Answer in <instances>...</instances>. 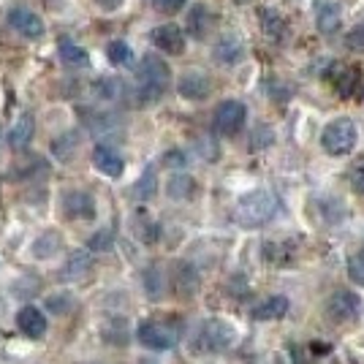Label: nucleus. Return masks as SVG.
Returning <instances> with one entry per match:
<instances>
[{
    "label": "nucleus",
    "instance_id": "412c9836",
    "mask_svg": "<svg viewBox=\"0 0 364 364\" xmlns=\"http://www.w3.org/2000/svg\"><path fill=\"white\" fill-rule=\"evenodd\" d=\"M63 247V237L58 234V231H44L36 242H33V256L36 258H49V256H55L58 250Z\"/></svg>",
    "mask_w": 364,
    "mask_h": 364
},
{
    "label": "nucleus",
    "instance_id": "c9c22d12",
    "mask_svg": "<svg viewBox=\"0 0 364 364\" xmlns=\"http://www.w3.org/2000/svg\"><path fill=\"white\" fill-rule=\"evenodd\" d=\"M141 364H155V362H150V359H141Z\"/></svg>",
    "mask_w": 364,
    "mask_h": 364
},
{
    "label": "nucleus",
    "instance_id": "6ab92c4d",
    "mask_svg": "<svg viewBox=\"0 0 364 364\" xmlns=\"http://www.w3.org/2000/svg\"><path fill=\"white\" fill-rule=\"evenodd\" d=\"M90 269V256L85 253V250H76L74 256L65 261V267L60 269V277L63 280H79V277H85Z\"/></svg>",
    "mask_w": 364,
    "mask_h": 364
},
{
    "label": "nucleus",
    "instance_id": "72a5a7b5",
    "mask_svg": "<svg viewBox=\"0 0 364 364\" xmlns=\"http://www.w3.org/2000/svg\"><path fill=\"white\" fill-rule=\"evenodd\" d=\"M166 164L168 166H185V155H180V152H168Z\"/></svg>",
    "mask_w": 364,
    "mask_h": 364
},
{
    "label": "nucleus",
    "instance_id": "aec40b11",
    "mask_svg": "<svg viewBox=\"0 0 364 364\" xmlns=\"http://www.w3.org/2000/svg\"><path fill=\"white\" fill-rule=\"evenodd\" d=\"M58 49H60V58H63V63H65V65H74V68H85V65L90 63L87 52H85V49H82L79 44H74L71 38H60Z\"/></svg>",
    "mask_w": 364,
    "mask_h": 364
},
{
    "label": "nucleus",
    "instance_id": "a211bd4d",
    "mask_svg": "<svg viewBox=\"0 0 364 364\" xmlns=\"http://www.w3.org/2000/svg\"><path fill=\"white\" fill-rule=\"evenodd\" d=\"M340 19H343V14H340V6H334V3H321L318 9H316V22H318V31L326 33V36L340 28Z\"/></svg>",
    "mask_w": 364,
    "mask_h": 364
},
{
    "label": "nucleus",
    "instance_id": "f3484780",
    "mask_svg": "<svg viewBox=\"0 0 364 364\" xmlns=\"http://www.w3.org/2000/svg\"><path fill=\"white\" fill-rule=\"evenodd\" d=\"M33 131H36V120H33V114H22V117L14 122L11 134H9V144H11L14 150H25V147L31 144Z\"/></svg>",
    "mask_w": 364,
    "mask_h": 364
},
{
    "label": "nucleus",
    "instance_id": "b1692460",
    "mask_svg": "<svg viewBox=\"0 0 364 364\" xmlns=\"http://www.w3.org/2000/svg\"><path fill=\"white\" fill-rule=\"evenodd\" d=\"M107 58L112 65H128V63L134 60V52H131V46L125 44V41H112L107 46Z\"/></svg>",
    "mask_w": 364,
    "mask_h": 364
},
{
    "label": "nucleus",
    "instance_id": "423d86ee",
    "mask_svg": "<svg viewBox=\"0 0 364 364\" xmlns=\"http://www.w3.org/2000/svg\"><path fill=\"white\" fill-rule=\"evenodd\" d=\"M329 82L340 98H353L362 90V68L350 63H337L329 68Z\"/></svg>",
    "mask_w": 364,
    "mask_h": 364
},
{
    "label": "nucleus",
    "instance_id": "6e6552de",
    "mask_svg": "<svg viewBox=\"0 0 364 364\" xmlns=\"http://www.w3.org/2000/svg\"><path fill=\"white\" fill-rule=\"evenodd\" d=\"M234 340H237V332H234V326L226 323V321L213 318L201 326V348L228 350L231 346H234Z\"/></svg>",
    "mask_w": 364,
    "mask_h": 364
},
{
    "label": "nucleus",
    "instance_id": "0eeeda50",
    "mask_svg": "<svg viewBox=\"0 0 364 364\" xmlns=\"http://www.w3.org/2000/svg\"><path fill=\"white\" fill-rule=\"evenodd\" d=\"M245 117H247V112H245L240 101H223L220 107L215 109L213 125L220 136H237L242 131Z\"/></svg>",
    "mask_w": 364,
    "mask_h": 364
},
{
    "label": "nucleus",
    "instance_id": "f8f14e48",
    "mask_svg": "<svg viewBox=\"0 0 364 364\" xmlns=\"http://www.w3.org/2000/svg\"><path fill=\"white\" fill-rule=\"evenodd\" d=\"M63 210L74 220H90V218H95V201L85 191H68L63 196Z\"/></svg>",
    "mask_w": 364,
    "mask_h": 364
},
{
    "label": "nucleus",
    "instance_id": "393cba45",
    "mask_svg": "<svg viewBox=\"0 0 364 364\" xmlns=\"http://www.w3.org/2000/svg\"><path fill=\"white\" fill-rule=\"evenodd\" d=\"M193 188H196V182L191 180V177H171L168 180V196L171 198H188L193 196Z\"/></svg>",
    "mask_w": 364,
    "mask_h": 364
},
{
    "label": "nucleus",
    "instance_id": "4be33fe9",
    "mask_svg": "<svg viewBox=\"0 0 364 364\" xmlns=\"http://www.w3.org/2000/svg\"><path fill=\"white\" fill-rule=\"evenodd\" d=\"M122 92H125V82L112 76V79H98L95 82V95L104 98V101H120Z\"/></svg>",
    "mask_w": 364,
    "mask_h": 364
},
{
    "label": "nucleus",
    "instance_id": "7c9ffc66",
    "mask_svg": "<svg viewBox=\"0 0 364 364\" xmlns=\"http://www.w3.org/2000/svg\"><path fill=\"white\" fill-rule=\"evenodd\" d=\"M346 44H348V49H353V52H364V28H353V31L348 33V38H346Z\"/></svg>",
    "mask_w": 364,
    "mask_h": 364
},
{
    "label": "nucleus",
    "instance_id": "9d476101",
    "mask_svg": "<svg viewBox=\"0 0 364 364\" xmlns=\"http://www.w3.org/2000/svg\"><path fill=\"white\" fill-rule=\"evenodd\" d=\"M9 25H11L19 36L33 38V41L44 36V22H41V16L36 14V11H31V9H25V6L9 11Z\"/></svg>",
    "mask_w": 364,
    "mask_h": 364
},
{
    "label": "nucleus",
    "instance_id": "f704fd0d",
    "mask_svg": "<svg viewBox=\"0 0 364 364\" xmlns=\"http://www.w3.org/2000/svg\"><path fill=\"white\" fill-rule=\"evenodd\" d=\"M101 9H107V11H114V9H120L122 0H95Z\"/></svg>",
    "mask_w": 364,
    "mask_h": 364
},
{
    "label": "nucleus",
    "instance_id": "2f4dec72",
    "mask_svg": "<svg viewBox=\"0 0 364 364\" xmlns=\"http://www.w3.org/2000/svg\"><path fill=\"white\" fill-rule=\"evenodd\" d=\"M152 6H155L158 11H168V14H174V11H180L182 6H185V0H152Z\"/></svg>",
    "mask_w": 364,
    "mask_h": 364
},
{
    "label": "nucleus",
    "instance_id": "f257e3e1",
    "mask_svg": "<svg viewBox=\"0 0 364 364\" xmlns=\"http://www.w3.org/2000/svg\"><path fill=\"white\" fill-rule=\"evenodd\" d=\"M168 82H171V68L166 65V60H161L158 55H147L139 63L136 71V101L155 104L168 90Z\"/></svg>",
    "mask_w": 364,
    "mask_h": 364
},
{
    "label": "nucleus",
    "instance_id": "1a4fd4ad",
    "mask_svg": "<svg viewBox=\"0 0 364 364\" xmlns=\"http://www.w3.org/2000/svg\"><path fill=\"white\" fill-rule=\"evenodd\" d=\"M150 41L155 49L166 52V55H182L185 52V31L180 25H158L155 31L150 33Z\"/></svg>",
    "mask_w": 364,
    "mask_h": 364
},
{
    "label": "nucleus",
    "instance_id": "39448f33",
    "mask_svg": "<svg viewBox=\"0 0 364 364\" xmlns=\"http://www.w3.org/2000/svg\"><path fill=\"white\" fill-rule=\"evenodd\" d=\"M326 316L334 323H353V321L362 316V296H356L353 291H334L326 302Z\"/></svg>",
    "mask_w": 364,
    "mask_h": 364
},
{
    "label": "nucleus",
    "instance_id": "473e14b6",
    "mask_svg": "<svg viewBox=\"0 0 364 364\" xmlns=\"http://www.w3.org/2000/svg\"><path fill=\"white\" fill-rule=\"evenodd\" d=\"M353 191H356L359 196H364V168L353 171Z\"/></svg>",
    "mask_w": 364,
    "mask_h": 364
},
{
    "label": "nucleus",
    "instance_id": "cd10ccee",
    "mask_svg": "<svg viewBox=\"0 0 364 364\" xmlns=\"http://www.w3.org/2000/svg\"><path fill=\"white\" fill-rule=\"evenodd\" d=\"M155 168H147L144 174H141V180L136 182V196L139 198H150L155 193Z\"/></svg>",
    "mask_w": 364,
    "mask_h": 364
},
{
    "label": "nucleus",
    "instance_id": "bb28decb",
    "mask_svg": "<svg viewBox=\"0 0 364 364\" xmlns=\"http://www.w3.org/2000/svg\"><path fill=\"white\" fill-rule=\"evenodd\" d=\"M240 52H242V46L237 44V41H231V38H226V41H220V44L215 46V58L220 63L240 60Z\"/></svg>",
    "mask_w": 364,
    "mask_h": 364
},
{
    "label": "nucleus",
    "instance_id": "9b49d317",
    "mask_svg": "<svg viewBox=\"0 0 364 364\" xmlns=\"http://www.w3.org/2000/svg\"><path fill=\"white\" fill-rule=\"evenodd\" d=\"M92 166L98 168L101 174H107V177H120L122 171H125V161H122V155L114 147L95 144V150H92Z\"/></svg>",
    "mask_w": 364,
    "mask_h": 364
},
{
    "label": "nucleus",
    "instance_id": "ddd939ff",
    "mask_svg": "<svg viewBox=\"0 0 364 364\" xmlns=\"http://www.w3.org/2000/svg\"><path fill=\"white\" fill-rule=\"evenodd\" d=\"M177 90H180V95L188 98V101H201V98L210 95L213 82H210V76L201 74V71H185L180 79V85H177Z\"/></svg>",
    "mask_w": 364,
    "mask_h": 364
},
{
    "label": "nucleus",
    "instance_id": "a878e982",
    "mask_svg": "<svg viewBox=\"0 0 364 364\" xmlns=\"http://www.w3.org/2000/svg\"><path fill=\"white\" fill-rule=\"evenodd\" d=\"M144 289H147V294H150V299H161L164 296V274H161V269L158 267H150L147 269V274H144Z\"/></svg>",
    "mask_w": 364,
    "mask_h": 364
},
{
    "label": "nucleus",
    "instance_id": "dca6fc26",
    "mask_svg": "<svg viewBox=\"0 0 364 364\" xmlns=\"http://www.w3.org/2000/svg\"><path fill=\"white\" fill-rule=\"evenodd\" d=\"M213 28H215V14L207 6L191 9V14H188V33H191L193 38H204Z\"/></svg>",
    "mask_w": 364,
    "mask_h": 364
},
{
    "label": "nucleus",
    "instance_id": "20e7f679",
    "mask_svg": "<svg viewBox=\"0 0 364 364\" xmlns=\"http://www.w3.org/2000/svg\"><path fill=\"white\" fill-rule=\"evenodd\" d=\"M136 337L141 346H147L152 350H168L177 346L180 329L168 321H144V323H139Z\"/></svg>",
    "mask_w": 364,
    "mask_h": 364
},
{
    "label": "nucleus",
    "instance_id": "4468645a",
    "mask_svg": "<svg viewBox=\"0 0 364 364\" xmlns=\"http://www.w3.org/2000/svg\"><path fill=\"white\" fill-rule=\"evenodd\" d=\"M16 326H19V332L25 334V337L38 340V337H44V332H46V318L38 307L28 304V307H22V310H19V316H16Z\"/></svg>",
    "mask_w": 364,
    "mask_h": 364
},
{
    "label": "nucleus",
    "instance_id": "c756f323",
    "mask_svg": "<svg viewBox=\"0 0 364 364\" xmlns=\"http://www.w3.org/2000/svg\"><path fill=\"white\" fill-rule=\"evenodd\" d=\"M109 242H112V231H109V228H104V231H98V234H95V237H90V250H95V253H98V250H107L109 247Z\"/></svg>",
    "mask_w": 364,
    "mask_h": 364
},
{
    "label": "nucleus",
    "instance_id": "f03ea898",
    "mask_svg": "<svg viewBox=\"0 0 364 364\" xmlns=\"http://www.w3.org/2000/svg\"><path fill=\"white\" fill-rule=\"evenodd\" d=\"M277 196L269 191H253L237 201V210H234V220L242 228H261L267 226L269 220H274L277 215Z\"/></svg>",
    "mask_w": 364,
    "mask_h": 364
},
{
    "label": "nucleus",
    "instance_id": "5701e85b",
    "mask_svg": "<svg viewBox=\"0 0 364 364\" xmlns=\"http://www.w3.org/2000/svg\"><path fill=\"white\" fill-rule=\"evenodd\" d=\"M261 22H264V31H267V36H269V38H283L286 22L280 19V14H277V11H272V9H264V11H261Z\"/></svg>",
    "mask_w": 364,
    "mask_h": 364
},
{
    "label": "nucleus",
    "instance_id": "7ed1b4c3",
    "mask_svg": "<svg viewBox=\"0 0 364 364\" xmlns=\"http://www.w3.org/2000/svg\"><path fill=\"white\" fill-rule=\"evenodd\" d=\"M321 144L329 155H348L356 147V125L348 117H337L323 128Z\"/></svg>",
    "mask_w": 364,
    "mask_h": 364
},
{
    "label": "nucleus",
    "instance_id": "2eb2a0df",
    "mask_svg": "<svg viewBox=\"0 0 364 364\" xmlns=\"http://www.w3.org/2000/svg\"><path fill=\"white\" fill-rule=\"evenodd\" d=\"M289 313V299L286 296H267L264 302H258L250 310V318L253 321H277Z\"/></svg>",
    "mask_w": 364,
    "mask_h": 364
},
{
    "label": "nucleus",
    "instance_id": "c85d7f7f",
    "mask_svg": "<svg viewBox=\"0 0 364 364\" xmlns=\"http://www.w3.org/2000/svg\"><path fill=\"white\" fill-rule=\"evenodd\" d=\"M348 274H350V280H353V283L364 286V253H359V256H350Z\"/></svg>",
    "mask_w": 364,
    "mask_h": 364
}]
</instances>
